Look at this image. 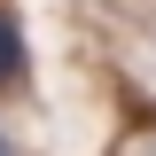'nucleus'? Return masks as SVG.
I'll use <instances>...</instances> for the list:
<instances>
[{"label":"nucleus","instance_id":"nucleus-1","mask_svg":"<svg viewBox=\"0 0 156 156\" xmlns=\"http://www.w3.org/2000/svg\"><path fill=\"white\" fill-rule=\"evenodd\" d=\"M23 78V23H16V8H0V86H16Z\"/></svg>","mask_w":156,"mask_h":156},{"label":"nucleus","instance_id":"nucleus-2","mask_svg":"<svg viewBox=\"0 0 156 156\" xmlns=\"http://www.w3.org/2000/svg\"><path fill=\"white\" fill-rule=\"evenodd\" d=\"M0 156H16V148H8V133H0Z\"/></svg>","mask_w":156,"mask_h":156}]
</instances>
